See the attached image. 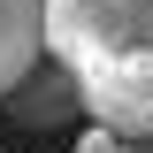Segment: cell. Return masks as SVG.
Masks as SVG:
<instances>
[{
    "label": "cell",
    "instance_id": "6da1fadb",
    "mask_svg": "<svg viewBox=\"0 0 153 153\" xmlns=\"http://www.w3.org/2000/svg\"><path fill=\"white\" fill-rule=\"evenodd\" d=\"M46 54L115 138H153V0H46Z\"/></svg>",
    "mask_w": 153,
    "mask_h": 153
},
{
    "label": "cell",
    "instance_id": "7a4b0ae2",
    "mask_svg": "<svg viewBox=\"0 0 153 153\" xmlns=\"http://www.w3.org/2000/svg\"><path fill=\"white\" fill-rule=\"evenodd\" d=\"M46 61V0H0V100Z\"/></svg>",
    "mask_w": 153,
    "mask_h": 153
},
{
    "label": "cell",
    "instance_id": "3957f363",
    "mask_svg": "<svg viewBox=\"0 0 153 153\" xmlns=\"http://www.w3.org/2000/svg\"><path fill=\"white\" fill-rule=\"evenodd\" d=\"M0 107L16 115V123H31V130H54L61 115H69V107H84V100H76V76L61 69L54 54H46V61H38V69H31V76L16 84V92L0 100Z\"/></svg>",
    "mask_w": 153,
    "mask_h": 153
},
{
    "label": "cell",
    "instance_id": "277c9868",
    "mask_svg": "<svg viewBox=\"0 0 153 153\" xmlns=\"http://www.w3.org/2000/svg\"><path fill=\"white\" fill-rule=\"evenodd\" d=\"M123 153H153V138H130V146H123Z\"/></svg>",
    "mask_w": 153,
    "mask_h": 153
}]
</instances>
